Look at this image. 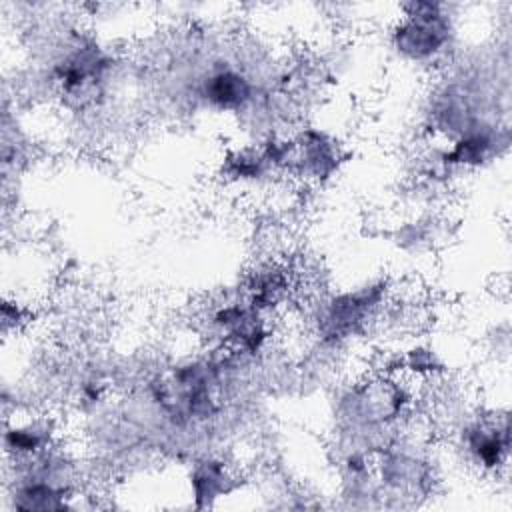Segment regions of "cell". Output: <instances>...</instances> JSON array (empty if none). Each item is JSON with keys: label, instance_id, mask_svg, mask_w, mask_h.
Wrapping results in <instances>:
<instances>
[{"label": "cell", "instance_id": "1", "mask_svg": "<svg viewBox=\"0 0 512 512\" xmlns=\"http://www.w3.org/2000/svg\"><path fill=\"white\" fill-rule=\"evenodd\" d=\"M438 22L440 14L432 4L430 12L426 14H410V20L398 30V48H402L414 58L438 50V46L442 44Z\"/></svg>", "mask_w": 512, "mask_h": 512}, {"label": "cell", "instance_id": "2", "mask_svg": "<svg viewBox=\"0 0 512 512\" xmlns=\"http://www.w3.org/2000/svg\"><path fill=\"white\" fill-rule=\"evenodd\" d=\"M204 98L220 110H238L252 98V84L236 70H218L206 78Z\"/></svg>", "mask_w": 512, "mask_h": 512}, {"label": "cell", "instance_id": "3", "mask_svg": "<svg viewBox=\"0 0 512 512\" xmlns=\"http://www.w3.org/2000/svg\"><path fill=\"white\" fill-rule=\"evenodd\" d=\"M468 450L486 468H496L504 462L508 454V432L506 428L500 432L498 428H484V426H474L470 428L468 436Z\"/></svg>", "mask_w": 512, "mask_h": 512}, {"label": "cell", "instance_id": "4", "mask_svg": "<svg viewBox=\"0 0 512 512\" xmlns=\"http://www.w3.org/2000/svg\"><path fill=\"white\" fill-rule=\"evenodd\" d=\"M46 442H48L46 430L38 428L36 424L12 428L6 432V446H8V450H12L16 454H34V452L42 450V446H46Z\"/></svg>", "mask_w": 512, "mask_h": 512}]
</instances>
